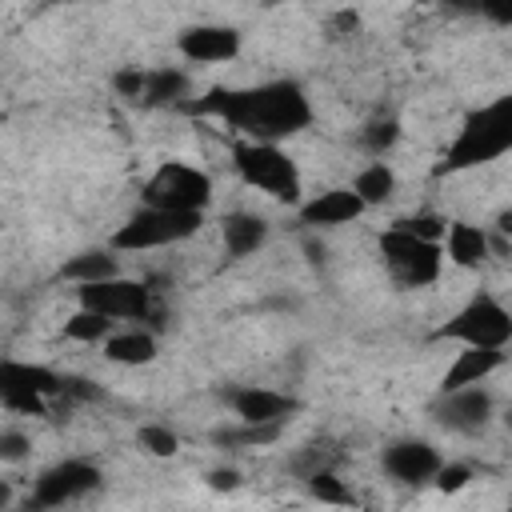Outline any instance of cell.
Here are the masks:
<instances>
[{"mask_svg": "<svg viewBox=\"0 0 512 512\" xmlns=\"http://www.w3.org/2000/svg\"><path fill=\"white\" fill-rule=\"evenodd\" d=\"M188 116H208L228 124L244 140H268L280 144L312 124V100L300 80H264L248 88H208L204 96H188L180 104Z\"/></svg>", "mask_w": 512, "mask_h": 512, "instance_id": "cell-1", "label": "cell"}, {"mask_svg": "<svg viewBox=\"0 0 512 512\" xmlns=\"http://www.w3.org/2000/svg\"><path fill=\"white\" fill-rule=\"evenodd\" d=\"M504 152H512V96H496L492 104L472 108L460 120V132L452 136L444 156L436 160L432 176H456V172L492 164Z\"/></svg>", "mask_w": 512, "mask_h": 512, "instance_id": "cell-2", "label": "cell"}, {"mask_svg": "<svg viewBox=\"0 0 512 512\" xmlns=\"http://www.w3.org/2000/svg\"><path fill=\"white\" fill-rule=\"evenodd\" d=\"M232 164H236V176L248 188L264 192L268 200H276V204H300L304 180H300L296 160L280 144H268V140H236L232 144Z\"/></svg>", "mask_w": 512, "mask_h": 512, "instance_id": "cell-3", "label": "cell"}, {"mask_svg": "<svg viewBox=\"0 0 512 512\" xmlns=\"http://www.w3.org/2000/svg\"><path fill=\"white\" fill-rule=\"evenodd\" d=\"M204 212H172V208H152L140 204L108 240L112 252H152V248H168L188 240L200 228Z\"/></svg>", "mask_w": 512, "mask_h": 512, "instance_id": "cell-4", "label": "cell"}, {"mask_svg": "<svg viewBox=\"0 0 512 512\" xmlns=\"http://www.w3.org/2000/svg\"><path fill=\"white\" fill-rule=\"evenodd\" d=\"M380 260H384L388 276L400 288H428V284L440 280V268H444L440 240L412 236V232H404L396 224L380 232Z\"/></svg>", "mask_w": 512, "mask_h": 512, "instance_id": "cell-5", "label": "cell"}, {"mask_svg": "<svg viewBox=\"0 0 512 512\" xmlns=\"http://www.w3.org/2000/svg\"><path fill=\"white\" fill-rule=\"evenodd\" d=\"M76 304L92 308L108 320H128V324H148L156 316V292L148 280H132V276H108V280H92V284H76Z\"/></svg>", "mask_w": 512, "mask_h": 512, "instance_id": "cell-6", "label": "cell"}, {"mask_svg": "<svg viewBox=\"0 0 512 512\" xmlns=\"http://www.w3.org/2000/svg\"><path fill=\"white\" fill-rule=\"evenodd\" d=\"M432 340H456V344H472V348H508L512 316L492 292H476L460 312H452L432 332Z\"/></svg>", "mask_w": 512, "mask_h": 512, "instance_id": "cell-7", "label": "cell"}, {"mask_svg": "<svg viewBox=\"0 0 512 512\" xmlns=\"http://www.w3.org/2000/svg\"><path fill=\"white\" fill-rule=\"evenodd\" d=\"M140 204L172 208V212H204L212 204V176L184 160H164L144 184Z\"/></svg>", "mask_w": 512, "mask_h": 512, "instance_id": "cell-8", "label": "cell"}, {"mask_svg": "<svg viewBox=\"0 0 512 512\" xmlns=\"http://www.w3.org/2000/svg\"><path fill=\"white\" fill-rule=\"evenodd\" d=\"M64 372L28 360H0V408L20 416H48V404L60 400Z\"/></svg>", "mask_w": 512, "mask_h": 512, "instance_id": "cell-9", "label": "cell"}, {"mask_svg": "<svg viewBox=\"0 0 512 512\" xmlns=\"http://www.w3.org/2000/svg\"><path fill=\"white\" fill-rule=\"evenodd\" d=\"M112 88L124 100L140 104V108H180L188 100V88L192 84H188V72L184 68H148V72L124 68V72L112 76Z\"/></svg>", "mask_w": 512, "mask_h": 512, "instance_id": "cell-10", "label": "cell"}, {"mask_svg": "<svg viewBox=\"0 0 512 512\" xmlns=\"http://www.w3.org/2000/svg\"><path fill=\"white\" fill-rule=\"evenodd\" d=\"M100 480H104V472L92 460H60V464H52V468H44L36 476L28 504L32 508H64V504H76L88 492H96Z\"/></svg>", "mask_w": 512, "mask_h": 512, "instance_id": "cell-11", "label": "cell"}, {"mask_svg": "<svg viewBox=\"0 0 512 512\" xmlns=\"http://www.w3.org/2000/svg\"><path fill=\"white\" fill-rule=\"evenodd\" d=\"M220 400L228 404V412L244 424H288L300 412V400L276 388H260V384H236L224 388Z\"/></svg>", "mask_w": 512, "mask_h": 512, "instance_id": "cell-12", "label": "cell"}, {"mask_svg": "<svg viewBox=\"0 0 512 512\" xmlns=\"http://www.w3.org/2000/svg\"><path fill=\"white\" fill-rule=\"evenodd\" d=\"M240 48H244V36L232 24H188L176 36V52L188 64H228L240 56Z\"/></svg>", "mask_w": 512, "mask_h": 512, "instance_id": "cell-13", "label": "cell"}, {"mask_svg": "<svg viewBox=\"0 0 512 512\" xmlns=\"http://www.w3.org/2000/svg\"><path fill=\"white\" fill-rule=\"evenodd\" d=\"M492 392L480 388V384H468V388H456V392H440L432 416L448 428V432H460V436H476L488 420H492Z\"/></svg>", "mask_w": 512, "mask_h": 512, "instance_id": "cell-14", "label": "cell"}, {"mask_svg": "<svg viewBox=\"0 0 512 512\" xmlns=\"http://www.w3.org/2000/svg\"><path fill=\"white\" fill-rule=\"evenodd\" d=\"M296 212H300V224H308V228H344V224L360 220L368 208L360 204V196L352 188H324V192L300 200Z\"/></svg>", "mask_w": 512, "mask_h": 512, "instance_id": "cell-15", "label": "cell"}, {"mask_svg": "<svg viewBox=\"0 0 512 512\" xmlns=\"http://www.w3.org/2000/svg\"><path fill=\"white\" fill-rule=\"evenodd\" d=\"M380 464H384V472H388L392 480L416 488V484H428V480L436 476V468H440V452H436L428 440H396V444L384 448Z\"/></svg>", "mask_w": 512, "mask_h": 512, "instance_id": "cell-16", "label": "cell"}, {"mask_svg": "<svg viewBox=\"0 0 512 512\" xmlns=\"http://www.w3.org/2000/svg\"><path fill=\"white\" fill-rule=\"evenodd\" d=\"M440 252L448 264L456 268H480L492 248H488V228L480 224H468V220H448L444 236H440Z\"/></svg>", "mask_w": 512, "mask_h": 512, "instance_id": "cell-17", "label": "cell"}, {"mask_svg": "<svg viewBox=\"0 0 512 512\" xmlns=\"http://www.w3.org/2000/svg\"><path fill=\"white\" fill-rule=\"evenodd\" d=\"M464 352H456V360L448 364V372L440 376V392H456L468 384H484L500 364H504V348H472L460 344Z\"/></svg>", "mask_w": 512, "mask_h": 512, "instance_id": "cell-18", "label": "cell"}, {"mask_svg": "<svg viewBox=\"0 0 512 512\" xmlns=\"http://www.w3.org/2000/svg\"><path fill=\"white\" fill-rule=\"evenodd\" d=\"M268 240V220L256 212H228L220 220V244L228 260H244L252 252H260Z\"/></svg>", "mask_w": 512, "mask_h": 512, "instance_id": "cell-19", "label": "cell"}, {"mask_svg": "<svg viewBox=\"0 0 512 512\" xmlns=\"http://www.w3.org/2000/svg\"><path fill=\"white\" fill-rule=\"evenodd\" d=\"M104 360L108 364H120V368H140V364H152L156 360V332L152 328H140V324H128V328H112L104 336Z\"/></svg>", "mask_w": 512, "mask_h": 512, "instance_id": "cell-20", "label": "cell"}, {"mask_svg": "<svg viewBox=\"0 0 512 512\" xmlns=\"http://www.w3.org/2000/svg\"><path fill=\"white\" fill-rule=\"evenodd\" d=\"M116 272H120V264H116V252L112 248H84L72 260H64L56 276L68 280V284H92V280H108Z\"/></svg>", "mask_w": 512, "mask_h": 512, "instance_id": "cell-21", "label": "cell"}, {"mask_svg": "<svg viewBox=\"0 0 512 512\" xmlns=\"http://www.w3.org/2000/svg\"><path fill=\"white\" fill-rule=\"evenodd\" d=\"M348 188L360 196L364 208H380V204H388L392 192H396V172H392L384 160H372V164H364V168L352 176Z\"/></svg>", "mask_w": 512, "mask_h": 512, "instance_id": "cell-22", "label": "cell"}, {"mask_svg": "<svg viewBox=\"0 0 512 512\" xmlns=\"http://www.w3.org/2000/svg\"><path fill=\"white\" fill-rule=\"evenodd\" d=\"M280 432H284V424H244V420H236V428H216L212 444H220V448H264V444H276Z\"/></svg>", "mask_w": 512, "mask_h": 512, "instance_id": "cell-23", "label": "cell"}, {"mask_svg": "<svg viewBox=\"0 0 512 512\" xmlns=\"http://www.w3.org/2000/svg\"><path fill=\"white\" fill-rule=\"evenodd\" d=\"M116 328V320L92 312V308H76L68 320H64V340L72 344H104V336Z\"/></svg>", "mask_w": 512, "mask_h": 512, "instance_id": "cell-24", "label": "cell"}, {"mask_svg": "<svg viewBox=\"0 0 512 512\" xmlns=\"http://www.w3.org/2000/svg\"><path fill=\"white\" fill-rule=\"evenodd\" d=\"M396 140H400V120L396 116H376V120H368L364 128H360V148L368 152V156H384V152H392L396 148Z\"/></svg>", "mask_w": 512, "mask_h": 512, "instance_id": "cell-25", "label": "cell"}, {"mask_svg": "<svg viewBox=\"0 0 512 512\" xmlns=\"http://www.w3.org/2000/svg\"><path fill=\"white\" fill-rule=\"evenodd\" d=\"M136 444L148 452V456H160V460H172L180 452V436L168 428V424H140L136 428Z\"/></svg>", "mask_w": 512, "mask_h": 512, "instance_id": "cell-26", "label": "cell"}, {"mask_svg": "<svg viewBox=\"0 0 512 512\" xmlns=\"http://www.w3.org/2000/svg\"><path fill=\"white\" fill-rule=\"evenodd\" d=\"M308 492L320 500V504H352V492L344 488V480L336 476V468H320L312 476H304Z\"/></svg>", "mask_w": 512, "mask_h": 512, "instance_id": "cell-27", "label": "cell"}, {"mask_svg": "<svg viewBox=\"0 0 512 512\" xmlns=\"http://www.w3.org/2000/svg\"><path fill=\"white\" fill-rule=\"evenodd\" d=\"M336 460H340V456H336L328 444H308V448H300V452L292 456L288 468L304 480V476H312V472H320V468H336Z\"/></svg>", "mask_w": 512, "mask_h": 512, "instance_id": "cell-28", "label": "cell"}, {"mask_svg": "<svg viewBox=\"0 0 512 512\" xmlns=\"http://www.w3.org/2000/svg\"><path fill=\"white\" fill-rule=\"evenodd\" d=\"M396 228H404V232H412V236H424V240H440L444 228H448V220L436 216V212H412V216H400Z\"/></svg>", "mask_w": 512, "mask_h": 512, "instance_id": "cell-29", "label": "cell"}, {"mask_svg": "<svg viewBox=\"0 0 512 512\" xmlns=\"http://www.w3.org/2000/svg\"><path fill=\"white\" fill-rule=\"evenodd\" d=\"M28 452H32V440L20 428L0 432V464H20V460H28Z\"/></svg>", "mask_w": 512, "mask_h": 512, "instance_id": "cell-30", "label": "cell"}, {"mask_svg": "<svg viewBox=\"0 0 512 512\" xmlns=\"http://www.w3.org/2000/svg\"><path fill=\"white\" fill-rule=\"evenodd\" d=\"M468 480H472V464H444V460H440V468L432 476V484L440 492H460Z\"/></svg>", "mask_w": 512, "mask_h": 512, "instance_id": "cell-31", "label": "cell"}, {"mask_svg": "<svg viewBox=\"0 0 512 512\" xmlns=\"http://www.w3.org/2000/svg\"><path fill=\"white\" fill-rule=\"evenodd\" d=\"M356 32H360V12L340 8L336 16H328V36H332V40H348V36H356Z\"/></svg>", "mask_w": 512, "mask_h": 512, "instance_id": "cell-32", "label": "cell"}, {"mask_svg": "<svg viewBox=\"0 0 512 512\" xmlns=\"http://www.w3.org/2000/svg\"><path fill=\"white\" fill-rule=\"evenodd\" d=\"M476 16L492 20L496 28H508L512 24V0H476Z\"/></svg>", "mask_w": 512, "mask_h": 512, "instance_id": "cell-33", "label": "cell"}, {"mask_svg": "<svg viewBox=\"0 0 512 512\" xmlns=\"http://www.w3.org/2000/svg\"><path fill=\"white\" fill-rule=\"evenodd\" d=\"M208 484H212L216 492H232V488L240 484V476H236L232 468H212V472H208Z\"/></svg>", "mask_w": 512, "mask_h": 512, "instance_id": "cell-34", "label": "cell"}, {"mask_svg": "<svg viewBox=\"0 0 512 512\" xmlns=\"http://www.w3.org/2000/svg\"><path fill=\"white\" fill-rule=\"evenodd\" d=\"M448 12H464V16H476V0H440Z\"/></svg>", "mask_w": 512, "mask_h": 512, "instance_id": "cell-35", "label": "cell"}, {"mask_svg": "<svg viewBox=\"0 0 512 512\" xmlns=\"http://www.w3.org/2000/svg\"><path fill=\"white\" fill-rule=\"evenodd\" d=\"M8 504H12V488L0 480V508H8Z\"/></svg>", "mask_w": 512, "mask_h": 512, "instance_id": "cell-36", "label": "cell"}, {"mask_svg": "<svg viewBox=\"0 0 512 512\" xmlns=\"http://www.w3.org/2000/svg\"><path fill=\"white\" fill-rule=\"evenodd\" d=\"M52 4H64V0H52Z\"/></svg>", "mask_w": 512, "mask_h": 512, "instance_id": "cell-37", "label": "cell"}]
</instances>
